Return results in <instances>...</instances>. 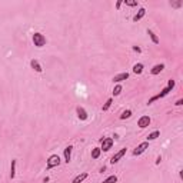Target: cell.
I'll list each match as a JSON object with an SVG mask.
<instances>
[{
	"instance_id": "cell-15",
	"label": "cell",
	"mask_w": 183,
	"mask_h": 183,
	"mask_svg": "<svg viewBox=\"0 0 183 183\" xmlns=\"http://www.w3.org/2000/svg\"><path fill=\"white\" fill-rule=\"evenodd\" d=\"M133 72H135L136 75H140V73L143 72V64H142V63L135 64V66H133Z\"/></svg>"
},
{
	"instance_id": "cell-23",
	"label": "cell",
	"mask_w": 183,
	"mask_h": 183,
	"mask_svg": "<svg viewBox=\"0 0 183 183\" xmlns=\"http://www.w3.org/2000/svg\"><path fill=\"white\" fill-rule=\"evenodd\" d=\"M110 104H112V99H109L107 102H106V104L103 106V110H107V109L110 107Z\"/></svg>"
},
{
	"instance_id": "cell-18",
	"label": "cell",
	"mask_w": 183,
	"mask_h": 183,
	"mask_svg": "<svg viewBox=\"0 0 183 183\" xmlns=\"http://www.w3.org/2000/svg\"><path fill=\"white\" fill-rule=\"evenodd\" d=\"M159 135H160V133H159V130H155L153 133H150V135L147 136V139H149V140H155L156 137H159Z\"/></svg>"
},
{
	"instance_id": "cell-19",
	"label": "cell",
	"mask_w": 183,
	"mask_h": 183,
	"mask_svg": "<svg viewBox=\"0 0 183 183\" xmlns=\"http://www.w3.org/2000/svg\"><path fill=\"white\" fill-rule=\"evenodd\" d=\"M116 182H117V176L113 175V176H109V177L104 180L103 183H116Z\"/></svg>"
},
{
	"instance_id": "cell-20",
	"label": "cell",
	"mask_w": 183,
	"mask_h": 183,
	"mask_svg": "<svg viewBox=\"0 0 183 183\" xmlns=\"http://www.w3.org/2000/svg\"><path fill=\"white\" fill-rule=\"evenodd\" d=\"M14 167H16V160H12V167H10V177H14Z\"/></svg>"
},
{
	"instance_id": "cell-8",
	"label": "cell",
	"mask_w": 183,
	"mask_h": 183,
	"mask_svg": "<svg viewBox=\"0 0 183 183\" xmlns=\"http://www.w3.org/2000/svg\"><path fill=\"white\" fill-rule=\"evenodd\" d=\"M76 112H77V116H79L80 120H86L87 119V113H86V110H84L83 107H77Z\"/></svg>"
},
{
	"instance_id": "cell-5",
	"label": "cell",
	"mask_w": 183,
	"mask_h": 183,
	"mask_svg": "<svg viewBox=\"0 0 183 183\" xmlns=\"http://www.w3.org/2000/svg\"><path fill=\"white\" fill-rule=\"evenodd\" d=\"M147 147H149V143H147V142H144V143H140L139 146H137V147L135 149V150H133V155H135V156L142 155V153H143V152L146 150Z\"/></svg>"
},
{
	"instance_id": "cell-9",
	"label": "cell",
	"mask_w": 183,
	"mask_h": 183,
	"mask_svg": "<svg viewBox=\"0 0 183 183\" xmlns=\"http://www.w3.org/2000/svg\"><path fill=\"white\" fill-rule=\"evenodd\" d=\"M72 149H73L72 146H67L64 149V160H66L67 163L70 162V157H72Z\"/></svg>"
},
{
	"instance_id": "cell-6",
	"label": "cell",
	"mask_w": 183,
	"mask_h": 183,
	"mask_svg": "<svg viewBox=\"0 0 183 183\" xmlns=\"http://www.w3.org/2000/svg\"><path fill=\"white\" fill-rule=\"evenodd\" d=\"M112 144H113V139H110V137L102 139V149H103V150H109L112 147Z\"/></svg>"
},
{
	"instance_id": "cell-25",
	"label": "cell",
	"mask_w": 183,
	"mask_h": 183,
	"mask_svg": "<svg viewBox=\"0 0 183 183\" xmlns=\"http://www.w3.org/2000/svg\"><path fill=\"white\" fill-rule=\"evenodd\" d=\"M172 6H175V7H179V6H182V2H177V3H172Z\"/></svg>"
},
{
	"instance_id": "cell-10",
	"label": "cell",
	"mask_w": 183,
	"mask_h": 183,
	"mask_svg": "<svg viewBox=\"0 0 183 183\" xmlns=\"http://www.w3.org/2000/svg\"><path fill=\"white\" fill-rule=\"evenodd\" d=\"M127 77H129V73H120V75H116L113 77V80L115 82H122V80H126Z\"/></svg>"
},
{
	"instance_id": "cell-7",
	"label": "cell",
	"mask_w": 183,
	"mask_h": 183,
	"mask_svg": "<svg viewBox=\"0 0 183 183\" xmlns=\"http://www.w3.org/2000/svg\"><path fill=\"white\" fill-rule=\"evenodd\" d=\"M124 153H126V149H122V150L120 152H117V153H116L115 156H113V157H112V163H116V162H119L120 159H122V157H123L124 156Z\"/></svg>"
},
{
	"instance_id": "cell-24",
	"label": "cell",
	"mask_w": 183,
	"mask_h": 183,
	"mask_svg": "<svg viewBox=\"0 0 183 183\" xmlns=\"http://www.w3.org/2000/svg\"><path fill=\"white\" fill-rule=\"evenodd\" d=\"M124 3H126V4H129V6H136V4H137V2H127V0H126Z\"/></svg>"
},
{
	"instance_id": "cell-4",
	"label": "cell",
	"mask_w": 183,
	"mask_h": 183,
	"mask_svg": "<svg viewBox=\"0 0 183 183\" xmlns=\"http://www.w3.org/2000/svg\"><path fill=\"white\" fill-rule=\"evenodd\" d=\"M149 124H150V117H149V116H142L139 119V122H137V126H139L140 129L147 127Z\"/></svg>"
},
{
	"instance_id": "cell-11",
	"label": "cell",
	"mask_w": 183,
	"mask_h": 183,
	"mask_svg": "<svg viewBox=\"0 0 183 183\" xmlns=\"http://www.w3.org/2000/svg\"><path fill=\"white\" fill-rule=\"evenodd\" d=\"M30 64H32V67L34 69L36 72H39V73L43 70V69H42V66H40V63L37 62V60H32V62H30Z\"/></svg>"
},
{
	"instance_id": "cell-17",
	"label": "cell",
	"mask_w": 183,
	"mask_h": 183,
	"mask_svg": "<svg viewBox=\"0 0 183 183\" xmlns=\"http://www.w3.org/2000/svg\"><path fill=\"white\" fill-rule=\"evenodd\" d=\"M100 152H102V149H99V147L93 149V152H92V157H93V159H97V157L100 156Z\"/></svg>"
},
{
	"instance_id": "cell-12",
	"label": "cell",
	"mask_w": 183,
	"mask_h": 183,
	"mask_svg": "<svg viewBox=\"0 0 183 183\" xmlns=\"http://www.w3.org/2000/svg\"><path fill=\"white\" fill-rule=\"evenodd\" d=\"M163 69H164V64H156L155 67L152 69V75H157V73H160Z\"/></svg>"
},
{
	"instance_id": "cell-13",
	"label": "cell",
	"mask_w": 183,
	"mask_h": 183,
	"mask_svg": "<svg viewBox=\"0 0 183 183\" xmlns=\"http://www.w3.org/2000/svg\"><path fill=\"white\" fill-rule=\"evenodd\" d=\"M144 13H146V10H144V9L142 7V9H140V10H139V13H137V14H136V16L133 17V22H139V20L142 19V17H143V16H144Z\"/></svg>"
},
{
	"instance_id": "cell-2",
	"label": "cell",
	"mask_w": 183,
	"mask_h": 183,
	"mask_svg": "<svg viewBox=\"0 0 183 183\" xmlns=\"http://www.w3.org/2000/svg\"><path fill=\"white\" fill-rule=\"evenodd\" d=\"M33 43L37 47H43L44 44H46V39H44V36L42 33H34L33 34Z\"/></svg>"
},
{
	"instance_id": "cell-21",
	"label": "cell",
	"mask_w": 183,
	"mask_h": 183,
	"mask_svg": "<svg viewBox=\"0 0 183 183\" xmlns=\"http://www.w3.org/2000/svg\"><path fill=\"white\" fill-rule=\"evenodd\" d=\"M130 116H132L130 110H124L123 113H122V116H120V119H127V117H130Z\"/></svg>"
},
{
	"instance_id": "cell-14",
	"label": "cell",
	"mask_w": 183,
	"mask_h": 183,
	"mask_svg": "<svg viewBox=\"0 0 183 183\" xmlns=\"http://www.w3.org/2000/svg\"><path fill=\"white\" fill-rule=\"evenodd\" d=\"M86 177H87V173H82V175L76 176L75 179H73V183H80V182H83Z\"/></svg>"
},
{
	"instance_id": "cell-16",
	"label": "cell",
	"mask_w": 183,
	"mask_h": 183,
	"mask_svg": "<svg viewBox=\"0 0 183 183\" xmlns=\"http://www.w3.org/2000/svg\"><path fill=\"white\" fill-rule=\"evenodd\" d=\"M147 34H149V36H150V39L153 40V43H156V44H157V43H159V42H160V40H159V37L156 36L155 33L152 32V30H147Z\"/></svg>"
},
{
	"instance_id": "cell-3",
	"label": "cell",
	"mask_w": 183,
	"mask_h": 183,
	"mask_svg": "<svg viewBox=\"0 0 183 183\" xmlns=\"http://www.w3.org/2000/svg\"><path fill=\"white\" fill-rule=\"evenodd\" d=\"M59 164H60V157L57 155H53V156L49 157V160H47V169H52V167L59 166Z\"/></svg>"
},
{
	"instance_id": "cell-27",
	"label": "cell",
	"mask_w": 183,
	"mask_h": 183,
	"mask_svg": "<svg viewBox=\"0 0 183 183\" xmlns=\"http://www.w3.org/2000/svg\"><path fill=\"white\" fill-rule=\"evenodd\" d=\"M182 103H183V100H182V99H180V100H177V102H176V106H180Z\"/></svg>"
},
{
	"instance_id": "cell-22",
	"label": "cell",
	"mask_w": 183,
	"mask_h": 183,
	"mask_svg": "<svg viewBox=\"0 0 183 183\" xmlns=\"http://www.w3.org/2000/svg\"><path fill=\"white\" fill-rule=\"evenodd\" d=\"M120 92H122V86H116L115 90H113V95L117 96V95H120Z\"/></svg>"
},
{
	"instance_id": "cell-1",
	"label": "cell",
	"mask_w": 183,
	"mask_h": 183,
	"mask_svg": "<svg viewBox=\"0 0 183 183\" xmlns=\"http://www.w3.org/2000/svg\"><path fill=\"white\" fill-rule=\"evenodd\" d=\"M173 86H175V80H169V86H167L166 89H163V92H162V93H159V95L153 96V97H152V99H149V104H150V103H153V102H155V100L160 99V97H164V96H166L167 93H169V92H170L172 89H173Z\"/></svg>"
},
{
	"instance_id": "cell-26",
	"label": "cell",
	"mask_w": 183,
	"mask_h": 183,
	"mask_svg": "<svg viewBox=\"0 0 183 183\" xmlns=\"http://www.w3.org/2000/svg\"><path fill=\"white\" fill-rule=\"evenodd\" d=\"M133 50H135V52H137V53H140V47H137V46H135V47H133Z\"/></svg>"
}]
</instances>
